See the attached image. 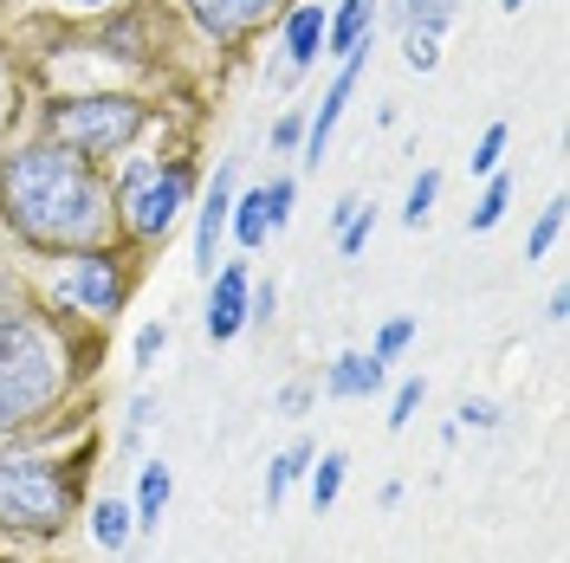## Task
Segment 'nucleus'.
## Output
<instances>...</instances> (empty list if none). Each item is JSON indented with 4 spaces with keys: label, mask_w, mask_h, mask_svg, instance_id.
I'll return each instance as SVG.
<instances>
[{
    "label": "nucleus",
    "mask_w": 570,
    "mask_h": 563,
    "mask_svg": "<svg viewBox=\"0 0 570 563\" xmlns=\"http://www.w3.org/2000/svg\"><path fill=\"white\" fill-rule=\"evenodd\" d=\"M52 298H66V305H78V312H91V317H117V305H124V273H117V259L105 247H91V253L71 259V273L52 285Z\"/></svg>",
    "instance_id": "6"
},
{
    "label": "nucleus",
    "mask_w": 570,
    "mask_h": 563,
    "mask_svg": "<svg viewBox=\"0 0 570 563\" xmlns=\"http://www.w3.org/2000/svg\"><path fill=\"white\" fill-rule=\"evenodd\" d=\"M227 214H234V169H214L208 195H202V220H195V273H214V253L227 234Z\"/></svg>",
    "instance_id": "9"
},
{
    "label": "nucleus",
    "mask_w": 570,
    "mask_h": 563,
    "mask_svg": "<svg viewBox=\"0 0 570 563\" xmlns=\"http://www.w3.org/2000/svg\"><path fill=\"white\" fill-rule=\"evenodd\" d=\"M454 13H461V0H395V20H402L409 33H428V39L448 33Z\"/></svg>",
    "instance_id": "15"
},
{
    "label": "nucleus",
    "mask_w": 570,
    "mask_h": 563,
    "mask_svg": "<svg viewBox=\"0 0 570 563\" xmlns=\"http://www.w3.org/2000/svg\"><path fill=\"white\" fill-rule=\"evenodd\" d=\"M376 27V0H337V13H324V59L337 52V59H351L356 46L370 39Z\"/></svg>",
    "instance_id": "12"
},
{
    "label": "nucleus",
    "mask_w": 570,
    "mask_h": 563,
    "mask_svg": "<svg viewBox=\"0 0 570 563\" xmlns=\"http://www.w3.org/2000/svg\"><path fill=\"white\" fill-rule=\"evenodd\" d=\"M279 0H188V13L208 27L214 39H240V33H253L266 13H273Z\"/></svg>",
    "instance_id": "11"
},
{
    "label": "nucleus",
    "mask_w": 570,
    "mask_h": 563,
    "mask_svg": "<svg viewBox=\"0 0 570 563\" xmlns=\"http://www.w3.org/2000/svg\"><path fill=\"white\" fill-rule=\"evenodd\" d=\"M298 142H305V117H298V110H285L279 124H273V149H298Z\"/></svg>",
    "instance_id": "30"
},
{
    "label": "nucleus",
    "mask_w": 570,
    "mask_h": 563,
    "mask_svg": "<svg viewBox=\"0 0 570 563\" xmlns=\"http://www.w3.org/2000/svg\"><path fill=\"white\" fill-rule=\"evenodd\" d=\"M544 317H551V324H564V317H570V292H551V312H544Z\"/></svg>",
    "instance_id": "34"
},
{
    "label": "nucleus",
    "mask_w": 570,
    "mask_h": 563,
    "mask_svg": "<svg viewBox=\"0 0 570 563\" xmlns=\"http://www.w3.org/2000/svg\"><path fill=\"white\" fill-rule=\"evenodd\" d=\"M188 188H195V169L181 162V156H169V162H156V156H137L130 169H124V181H117V220L137 234V240H169V227L181 220V208H188Z\"/></svg>",
    "instance_id": "4"
},
{
    "label": "nucleus",
    "mask_w": 570,
    "mask_h": 563,
    "mask_svg": "<svg viewBox=\"0 0 570 563\" xmlns=\"http://www.w3.org/2000/svg\"><path fill=\"white\" fill-rule=\"evenodd\" d=\"M383 388V363L376 356H356L344 350L331 369H324V395H337V402H356V395H376Z\"/></svg>",
    "instance_id": "13"
},
{
    "label": "nucleus",
    "mask_w": 570,
    "mask_h": 563,
    "mask_svg": "<svg viewBox=\"0 0 570 563\" xmlns=\"http://www.w3.org/2000/svg\"><path fill=\"white\" fill-rule=\"evenodd\" d=\"M149 130V105L137 98H59V105H46V137L71 149V156H85V162H110V156H124L130 142Z\"/></svg>",
    "instance_id": "3"
},
{
    "label": "nucleus",
    "mask_w": 570,
    "mask_h": 563,
    "mask_svg": "<svg viewBox=\"0 0 570 563\" xmlns=\"http://www.w3.org/2000/svg\"><path fill=\"white\" fill-rule=\"evenodd\" d=\"M461 427H499L493 402H461Z\"/></svg>",
    "instance_id": "32"
},
{
    "label": "nucleus",
    "mask_w": 570,
    "mask_h": 563,
    "mask_svg": "<svg viewBox=\"0 0 570 563\" xmlns=\"http://www.w3.org/2000/svg\"><path fill=\"white\" fill-rule=\"evenodd\" d=\"M259 201H266V227L279 234L285 220H292V176H273L266 188H259Z\"/></svg>",
    "instance_id": "23"
},
{
    "label": "nucleus",
    "mask_w": 570,
    "mask_h": 563,
    "mask_svg": "<svg viewBox=\"0 0 570 563\" xmlns=\"http://www.w3.org/2000/svg\"><path fill=\"white\" fill-rule=\"evenodd\" d=\"M505 201H512V181H505V176H493V181H487V195H480V201H473V214H466V227H473V234H487V227H499V214H505Z\"/></svg>",
    "instance_id": "19"
},
{
    "label": "nucleus",
    "mask_w": 570,
    "mask_h": 563,
    "mask_svg": "<svg viewBox=\"0 0 570 563\" xmlns=\"http://www.w3.org/2000/svg\"><path fill=\"white\" fill-rule=\"evenodd\" d=\"M499 7H505V13H519V7H525V0H499Z\"/></svg>",
    "instance_id": "36"
},
{
    "label": "nucleus",
    "mask_w": 570,
    "mask_h": 563,
    "mask_svg": "<svg viewBox=\"0 0 570 563\" xmlns=\"http://www.w3.org/2000/svg\"><path fill=\"white\" fill-rule=\"evenodd\" d=\"M71 498H78V473L39 454H0V531H33L52 537L66 531Z\"/></svg>",
    "instance_id": "2"
},
{
    "label": "nucleus",
    "mask_w": 570,
    "mask_h": 563,
    "mask_svg": "<svg viewBox=\"0 0 570 563\" xmlns=\"http://www.w3.org/2000/svg\"><path fill=\"white\" fill-rule=\"evenodd\" d=\"M7 117H13V71L0 66V124H7Z\"/></svg>",
    "instance_id": "33"
},
{
    "label": "nucleus",
    "mask_w": 570,
    "mask_h": 563,
    "mask_svg": "<svg viewBox=\"0 0 570 563\" xmlns=\"http://www.w3.org/2000/svg\"><path fill=\"white\" fill-rule=\"evenodd\" d=\"M66 7H78V13H91V7H110V0H66Z\"/></svg>",
    "instance_id": "35"
},
{
    "label": "nucleus",
    "mask_w": 570,
    "mask_h": 563,
    "mask_svg": "<svg viewBox=\"0 0 570 563\" xmlns=\"http://www.w3.org/2000/svg\"><path fill=\"white\" fill-rule=\"evenodd\" d=\"M33 330H39V324H33V317H20V312H13V317H0V363H7V356L20 350V344H27Z\"/></svg>",
    "instance_id": "29"
},
{
    "label": "nucleus",
    "mask_w": 570,
    "mask_h": 563,
    "mask_svg": "<svg viewBox=\"0 0 570 563\" xmlns=\"http://www.w3.org/2000/svg\"><path fill=\"white\" fill-rule=\"evenodd\" d=\"M163 350H169V324H142V330H137V350H130V356H137V369H149Z\"/></svg>",
    "instance_id": "27"
},
{
    "label": "nucleus",
    "mask_w": 570,
    "mask_h": 563,
    "mask_svg": "<svg viewBox=\"0 0 570 563\" xmlns=\"http://www.w3.org/2000/svg\"><path fill=\"white\" fill-rule=\"evenodd\" d=\"M318 59H324V7L318 0H298L285 13V78L312 71Z\"/></svg>",
    "instance_id": "10"
},
{
    "label": "nucleus",
    "mask_w": 570,
    "mask_h": 563,
    "mask_svg": "<svg viewBox=\"0 0 570 563\" xmlns=\"http://www.w3.org/2000/svg\"><path fill=\"white\" fill-rule=\"evenodd\" d=\"M305 466H312V441H298V447H285V454L273 460V473H266V505H279V498H285V486H292V480H298Z\"/></svg>",
    "instance_id": "17"
},
{
    "label": "nucleus",
    "mask_w": 570,
    "mask_h": 563,
    "mask_svg": "<svg viewBox=\"0 0 570 563\" xmlns=\"http://www.w3.org/2000/svg\"><path fill=\"white\" fill-rule=\"evenodd\" d=\"M558 227H564V201H551V208L538 214L532 240H525V259H544V253H551V240H558Z\"/></svg>",
    "instance_id": "25"
},
{
    "label": "nucleus",
    "mask_w": 570,
    "mask_h": 563,
    "mask_svg": "<svg viewBox=\"0 0 570 563\" xmlns=\"http://www.w3.org/2000/svg\"><path fill=\"white\" fill-rule=\"evenodd\" d=\"M0 317H13V298H0Z\"/></svg>",
    "instance_id": "37"
},
{
    "label": "nucleus",
    "mask_w": 570,
    "mask_h": 563,
    "mask_svg": "<svg viewBox=\"0 0 570 563\" xmlns=\"http://www.w3.org/2000/svg\"><path fill=\"white\" fill-rule=\"evenodd\" d=\"M434 195H441V176L422 169V176L409 181V201H402V227H422L428 214H434Z\"/></svg>",
    "instance_id": "20"
},
{
    "label": "nucleus",
    "mask_w": 570,
    "mask_h": 563,
    "mask_svg": "<svg viewBox=\"0 0 570 563\" xmlns=\"http://www.w3.org/2000/svg\"><path fill=\"white\" fill-rule=\"evenodd\" d=\"M370 234H376V208H356L344 227H337V247H344V259H356V253L370 247Z\"/></svg>",
    "instance_id": "22"
},
{
    "label": "nucleus",
    "mask_w": 570,
    "mask_h": 563,
    "mask_svg": "<svg viewBox=\"0 0 570 563\" xmlns=\"http://www.w3.org/2000/svg\"><path fill=\"white\" fill-rule=\"evenodd\" d=\"M169 493H176L169 466H163V460H149V466H142V480H137V505H130L137 531H156V525H163V505H169Z\"/></svg>",
    "instance_id": "14"
},
{
    "label": "nucleus",
    "mask_w": 570,
    "mask_h": 563,
    "mask_svg": "<svg viewBox=\"0 0 570 563\" xmlns=\"http://www.w3.org/2000/svg\"><path fill=\"white\" fill-rule=\"evenodd\" d=\"M402 59H409L415 71H434V66H441V39H428V33H409V39H402Z\"/></svg>",
    "instance_id": "28"
},
{
    "label": "nucleus",
    "mask_w": 570,
    "mask_h": 563,
    "mask_svg": "<svg viewBox=\"0 0 570 563\" xmlns=\"http://www.w3.org/2000/svg\"><path fill=\"white\" fill-rule=\"evenodd\" d=\"M499 156H505V124H493V130L480 137V149L466 156V169H473V176H499Z\"/></svg>",
    "instance_id": "24"
},
{
    "label": "nucleus",
    "mask_w": 570,
    "mask_h": 563,
    "mask_svg": "<svg viewBox=\"0 0 570 563\" xmlns=\"http://www.w3.org/2000/svg\"><path fill=\"white\" fill-rule=\"evenodd\" d=\"M59 388H66V350L46 330H33L20 350L0 363V434H13V427L33 422L39 408H52Z\"/></svg>",
    "instance_id": "5"
},
{
    "label": "nucleus",
    "mask_w": 570,
    "mask_h": 563,
    "mask_svg": "<svg viewBox=\"0 0 570 563\" xmlns=\"http://www.w3.org/2000/svg\"><path fill=\"white\" fill-rule=\"evenodd\" d=\"M363 52H370V46H356L351 59H344V71L331 78L318 117H305V162H318L324 149H331V130H337V117H344V105H351V91H356V78H363Z\"/></svg>",
    "instance_id": "8"
},
{
    "label": "nucleus",
    "mask_w": 570,
    "mask_h": 563,
    "mask_svg": "<svg viewBox=\"0 0 570 563\" xmlns=\"http://www.w3.org/2000/svg\"><path fill=\"white\" fill-rule=\"evenodd\" d=\"M344 466H351L344 454L318 460V473H312V512H331V505H337V493H344Z\"/></svg>",
    "instance_id": "18"
},
{
    "label": "nucleus",
    "mask_w": 570,
    "mask_h": 563,
    "mask_svg": "<svg viewBox=\"0 0 570 563\" xmlns=\"http://www.w3.org/2000/svg\"><path fill=\"white\" fill-rule=\"evenodd\" d=\"M422 395H428V383H422V376H409V383L395 388V402H390V427H409V422H415Z\"/></svg>",
    "instance_id": "26"
},
{
    "label": "nucleus",
    "mask_w": 570,
    "mask_h": 563,
    "mask_svg": "<svg viewBox=\"0 0 570 563\" xmlns=\"http://www.w3.org/2000/svg\"><path fill=\"white\" fill-rule=\"evenodd\" d=\"M0 227L33 253H91L110 240L117 201L98 162L59 142H27L0 156Z\"/></svg>",
    "instance_id": "1"
},
{
    "label": "nucleus",
    "mask_w": 570,
    "mask_h": 563,
    "mask_svg": "<svg viewBox=\"0 0 570 563\" xmlns=\"http://www.w3.org/2000/svg\"><path fill=\"white\" fill-rule=\"evenodd\" d=\"M409 344H415V317H390V324L376 330V350H370V356H376V363H395Z\"/></svg>",
    "instance_id": "21"
},
{
    "label": "nucleus",
    "mask_w": 570,
    "mask_h": 563,
    "mask_svg": "<svg viewBox=\"0 0 570 563\" xmlns=\"http://www.w3.org/2000/svg\"><path fill=\"white\" fill-rule=\"evenodd\" d=\"M149 415H156V402H149V395H137V402H130V415H124V447L142 434V422H149Z\"/></svg>",
    "instance_id": "31"
},
{
    "label": "nucleus",
    "mask_w": 570,
    "mask_h": 563,
    "mask_svg": "<svg viewBox=\"0 0 570 563\" xmlns=\"http://www.w3.org/2000/svg\"><path fill=\"white\" fill-rule=\"evenodd\" d=\"M130 531H137V518H130V505H124V498L91 505V537H98L105 551H124V544H130Z\"/></svg>",
    "instance_id": "16"
},
{
    "label": "nucleus",
    "mask_w": 570,
    "mask_h": 563,
    "mask_svg": "<svg viewBox=\"0 0 570 563\" xmlns=\"http://www.w3.org/2000/svg\"><path fill=\"white\" fill-rule=\"evenodd\" d=\"M208 279H214V292H208V317H202V324H208L214 344H227V337H240V324H247V292H253L247 259H227Z\"/></svg>",
    "instance_id": "7"
}]
</instances>
